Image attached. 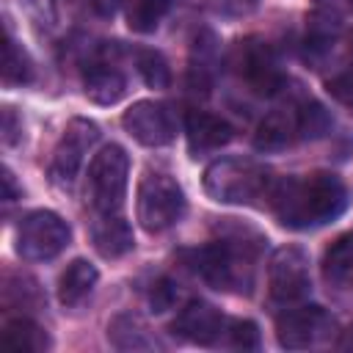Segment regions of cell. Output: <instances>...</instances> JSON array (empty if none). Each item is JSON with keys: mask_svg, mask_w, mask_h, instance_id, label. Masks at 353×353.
<instances>
[{"mask_svg": "<svg viewBox=\"0 0 353 353\" xmlns=\"http://www.w3.org/2000/svg\"><path fill=\"white\" fill-rule=\"evenodd\" d=\"M176 284L171 281V279H157L152 287H149V309L154 312V314H163V312H168L174 303H176Z\"/></svg>", "mask_w": 353, "mask_h": 353, "instance_id": "4316f807", "label": "cell"}, {"mask_svg": "<svg viewBox=\"0 0 353 353\" xmlns=\"http://www.w3.org/2000/svg\"><path fill=\"white\" fill-rule=\"evenodd\" d=\"M223 339L234 350H259V342H262L259 325L254 320H229Z\"/></svg>", "mask_w": 353, "mask_h": 353, "instance_id": "484cf974", "label": "cell"}, {"mask_svg": "<svg viewBox=\"0 0 353 353\" xmlns=\"http://www.w3.org/2000/svg\"><path fill=\"white\" fill-rule=\"evenodd\" d=\"M91 243H94V248H97L99 256H105V259H119V256L130 254L132 245H135L132 226H130L119 212L97 215V221L91 223Z\"/></svg>", "mask_w": 353, "mask_h": 353, "instance_id": "5bb4252c", "label": "cell"}, {"mask_svg": "<svg viewBox=\"0 0 353 353\" xmlns=\"http://www.w3.org/2000/svg\"><path fill=\"white\" fill-rule=\"evenodd\" d=\"M221 237L201 248L185 254V265L221 292H251L254 287V259L262 248V234L251 226L223 218L218 226Z\"/></svg>", "mask_w": 353, "mask_h": 353, "instance_id": "6da1fadb", "label": "cell"}, {"mask_svg": "<svg viewBox=\"0 0 353 353\" xmlns=\"http://www.w3.org/2000/svg\"><path fill=\"white\" fill-rule=\"evenodd\" d=\"M30 80H33V63H30L28 52L11 36H6V44H3V83L6 85H25Z\"/></svg>", "mask_w": 353, "mask_h": 353, "instance_id": "7402d4cb", "label": "cell"}, {"mask_svg": "<svg viewBox=\"0 0 353 353\" xmlns=\"http://www.w3.org/2000/svg\"><path fill=\"white\" fill-rule=\"evenodd\" d=\"M83 88H85V97L97 105H116L124 91H127V80L124 74L119 72L116 63L110 61H94L85 66V74H83Z\"/></svg>", "mask_w": 353, "mask_h": 353, "instance_id": "9a60e30c", "label": "cell"}, {"mask_svg": "<svg viewBox=\"0 0 353 353\" xmlns=\"http://www.w3.org/2000/svg\"><path fill=\"white\" fill-rule=\"evenodd\" d=\"M108 339L119 350H152L157 347V339L135 314H116L108 323Z\"/></svg>", "mask_w": 353, "mask_h": 353, "instance_id": "ac0fdd59", "label": "cell"}, {"mask_svg": "<svg viewBox=\"0 0 353 353\" xmlns=\"http://www.w3.org/2000/svg\"><path fill=\"white\" fill-rule=\"evenodd\" d=\"M298 138V121L292 110H273L268 113L256 132H254V149L256 152H281Z\"/></svg>", "mask_w": 353, "mask_h": 353, "instance_id": "2e32d148", "label": "cell"}, {"mask_svg": "<svg viewBox=\"0 0 353 353\" xmlns=\"http://www.w3.org/2000/svg\"><path fill=\"white\" fill-rule=\"evenodd\" d=\"M135 66L141 80L149 88H168L171 85V66L157 50H138L135 52Z\"/></svg>", "mask_w": 353, "mask_h": 353, "instance_id": "603a6c76", "label": "cell"}, {"mask_svg": "<svg viewBox=\"0 0 353 353\" xmlns=\"http://www.w3.org/2000/svg\"><path fill=\"white\" fill-rule=\"evenodd\" d=\"M22 135V121L17 119L14 108H3V143L6 146H14Z\"/></svg>", "mask_w": 353, "mask_h": 353, "instance_id": "f1b7e54d", "label": "cell"}, {"mask_svg": "<svg viewBox=\"0 0 353 353\" xmlns=\"http://www.w3.org/2000/svg\"><path fill=\"white\" fill-rule=\"evenodd\" d=\"M323 273L328 281H353V232L342 234L323 256Z\"/></svg>", "mask_w": 353, "mask_h": 353, "instance_id": "44dd1931", "label": "cell"}, {"mask_svg": "<svg viewBox=\"0 0 353 353\" xmlns=\"http://www.w3.org/2000/svg\"><path fill=\"white\" fill-rule=\"evenodd\" d=\"M17 196H22V188H17V179L11 174V168H3V201H14Z\"/></svg>", "mask_w": 353, "mask_h": 353, "instance_id": "f546056e", "label": "cell"}, {"mask_svg": "<svg viewBox=\"0 0 353 353\" xmlns=\"http://www.w3.org/2000/svg\"><path fill=\"white\" fill-rule=\"evenodd\" d=\"M130 176V157L119 143L99 149L88 165V201L97 215L119 212Z\"/></svg>", "mask_w": 353, "mask_h": 353, "instance_id": "5b68a950", "label": "cell"}, {"mask_svg": "<svg viewBox=\"0 0 353 353\" xmlns=\"http://www.w3.org/2000/svg\"><path fill=\"white\" fill-rule=\"evenodd\" d=\"M342 350H353V323L342 331V336H339V342H336Z\"/></svg>", "mask_w": 353, "mask_h": 353, "instance_id": "1f68e13d", "label": "cell"}, {"mask_svg": "<svg viewBox=\"0 0 353 353\" xmlns=\"http://www.w3.org/2000/svg\"><path fill=\"white\" fill-rule=\"evenodd\" d=\"M119 3L121 0H88V6L94 8V14H99V17H113L116 8H119Z\"/></svg>", "mask_w": 353, "mask_h": 353, "instance_id": "4dcf8cb0", "label": "cell"}, {"mask_svg": "<svg viewBox=\"0 0 353 353\" xmlns=\"http://www.w3.org/2000/svg\"><path fill=\"white\" fill-rule=\"evenodd\" d=\"M229 3H243V0H229Z\"/></svg>", "mask_w": 353, "mask_h": 353, "instance_id": "836d02e7", "label": "cell"}, {"mask_svg": "<svg viewBox=\"0 0 353 353\" xmlns=\"http://www.w3.org/2000/svg\"><path fill=\"white\" fill-rule=\"evenodd\" d=\"M72 240L69 223L52 210H33L19 221L17 229V254L28 262L55 259Z\"/></svg>", "mask_w": 353, "mask_h": 353, "instance_id": "8992f818", "label": "cell"}, {"mask_svg": "<svg viewBox=\"0 0 353 353\" xmlns=\"http://www.w3.org/2000/svg\"><path fill=\"white\" fill-rule=\"evenodd\" d=\"M185 190L182 185L163 171H146L138 182V199H135V215L138 223L149 232H165L185 215Z\"/></svg>", "mask_w": 353, "mask_h": 353, "instance_id": "277c9868", "label": "cell"}, {"mask_svg": "<svg viewBox=\"0 0 353 353\" xmlns=\"http://www.w3.org/2000/svg\"><path fill=\"white\" fill-rule=\"evenodd\" d=\"M3 342L11 350H22V353H41V350L50 347L47 331L39 323H33L30 317L6 320V325H3Z\"/></svg>", "mask_w": 353, "mask_h": 353, "instance_id": "d6986e66", "label": "cell"}, {"mask_svg": "<svg viewBox=\"0 0 353 353\" xmlns=\"http://www.w3.org/2000/svg\"><path fill=\"white\" fill-rule=\"evenodd\" d=\"M325 91L331 94V99H336L339 105H347L353 108V69L350 72H342L336 77H331L325 83Z\"/></svg>", "mask_w": 353, "mask_h": 353, "instance_id": "83f0119b", "label": "cell"}, {"mask_svg": "<svg viewBox=\"0 0 353 353\" xmlns=\"http://www.w3.org/2000/svg\"><path fill=\"white\" fill-rule=\"evenodd\" d=\"M3 301L6 306H39L41 303V292L39 284L22 273H6L3 281Z\"/></svg>", "mask_w": 353, "mask_h": 353, "instance_id": "d4e9b609", "label": "cell"}, {"mask_svg": "<svg viewBox=\"0 0 353 353\" xmlns=\"http://www.w3.org/2000/svg\"><path fill=\"white\" fill-rule=\"evenodd\" d=\"M295 121H298V138L303 141H314V138H323L328 130H331V116L328 110L320 105V102H303L298 110H295Z\"/></svg>", "mask_w": 353, "mask_h": 353, "instance_id": "cb8c5ba5", "label": "cell"}, {"mask_svg": "<svg viewBox=\"0 0 353 353\" xmlns=\"http://www.w3.org/2000/svg\"><path fill=\"white\" fill-rule=\"evenodd\" d=\"M185 135L190 154H207L232 141V127L207 110H190L185 119Z\"/></svg>", "mask_w": 353, "mask_h": 353, "instance_id": "4fadbf2b", "label": "cell"}, {"mask_svg": "<svg viewBox=\"0 0 353 353\" xmlns=\"http://www.w3.org/2000/svg\"><path fill=\"white\" fill-rule=\"evenodd\" d=\"M268 290L276 303L303 301L312 290L309 254L301 245H281L268 265Z\"/></svg>", "mask_w": 353, "mask_h": 353, "instance_id": "52a82bcc", "label": "cell"}, {"mask_svg": "<svg viewBox=\"0 0 353 353\" xmlns=\"http://www.w3.org/2000/svg\"><path fill=\"white\" fill-rule=\"evenodd\" d=\"M320 8H331V11H342L345 6H353V0H317Z\"/></svg>", "mask_w": 353, "mask_h": 353, "instance_id": "d6a6232c", "label": "cell"}, {"mask_svg": "<svg viewBox=\"0 0 353 353\" xmlns=\"http://www.w3.org/2000/svg\"><path fill=\"white\" fill-rule=\"evenodd\" d=\"M171 331L193 345H215L226 334V317L207 301H190L176 314Z\"/></svg>", "mask_w": 353, "mask_h": 353, "instance_id": "7c38bea8", "label": "cell"}, {"mask_svg": "<svg viewBox=\"0 0 353 353\" xmlns=\"http://www.w3.org/2000/svg\"><path fill=\"white\" fill-rule=\"evenodd\" d=\"M334 334V317L323 306L287 309L276 320V339L287 350H303L323 345Z\"/></svg>", "mask_w": 353, "mask_h": 353, "instance_id": "9c48e42d", "label": "cell"}, {"mask_svg": "<svg viewBox=\"0 0 353 353\" xmlns=\"http://www.w3.org/2000/svg\"><path fill=\"white\" fill-rule=\"evenodd\" d=\"M121 127L143 146H168L176 138V119L171 108L157 99L132 102L121 116Z\"/></svg>", "mask_w": 353, "mask_h": 353, "instance_id": "30bf717a", "label": "cell"}, {"mask_svg": "<svg viewBox=\"0 0 353 353\" xmlns=\"http://www.w3.org/2000/svg\"><path fill=\"white\" fill-rule=\"evenodd\" d=\"M171 0H127L124 14H127V28L132 33H152L168 14Z\"/></svg>", "mask_w": 353, "mask_h": 353, "instance_id": "ffe728a7", "label": "cell"}, {"mask_svg": "<svg viewBox=\"0 0 353 353\" xmlns=\"http://www.w3.org/2000/svg\"><path fill=\"white\" fill-rule=\"evenodd\" d=\"M237 66H240V77L251 85V91L268 97L281 88L284 77H281L279 61L265 41H256V39L243 41L237 50Z\"/></svg>", "mask_w": 353, "mask_h": 353, "instance_id": "8fae6325", "label": "cell"}, {"mask_svg": "<svg viewBox=\"0 0 353 353\" xmlns=\"http://www.w3.org/2000/svg\"><path fill=\"white\" fill-rule=\"evenodd\" d=\"M97 138H99V127L91 119L74 116L66 124V130H63V135L52 152V160H50V176L55 185L69 188L74 182V176H77L88 149L97 143Z\"/></svg>", "mask_w": 353, "mask_h": 353, "instance_id": "ba28073f", "label": "cell"}, {"mask_svg": "<svg viewBox=\"0 0 353 353\" xmlns=\"http://www.w3.org/2000/svg\"><path fill=\"white\" fill-rule=\"evenodd\" d=\"M268 201L281 226L303 232L336 221L347 207V190L336 174L314 171L279 179Z\"/></svg>", "mask_w": 353, "mask_h": 353, "instance_id": "7a4b0ae2", "label": "cell"}, {"mask_svg": "<svg viewBox=\"0 0 353 353\" xmlns=\"http://www.w3.org/2000/svg\"><path fill=\"white\" fill-rule=\"evenodd\" d=\"M276 179L270 171L251 157H221L204 171V190L221 204H256L270 199Z\"/></svg>", "mask_w": 353, "mask_h": 353, "instance_id": "3957f363", "label": "cell"}, {"mask_svg": "<svg viewBox=\"0 0 353 353\" xmlns=\"http://www.w3.org/2000/svg\"><path fill=\"white\" fill-rule=\"evenodd\" d=\"M99 281V273L97 268L88 262V259H74L66 265V270L58 276V301L72 309V306H80L97 287Z\"/></svg>", "mask_w": 353, "mask_h": 353, "instance_id": "e0dca14e", "label": "cell"}]
</instances>
